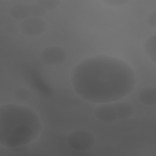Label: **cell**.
Here are the masks:
<instances>
[{
  "instance_id": "1",
  "label": "cell",
  "mask_w": 156,
  "mask_h": 156,
  "mask_svg": "<svg viewBox=\"0 0 156 156\" xmlns=\"http://www.w3.org/2000/svg\"><path fill=\"white\" fill-rule=\"evenodd\" d=\"M70 80L79 97L98 104L120 101L130 94L136 84L135 72L128 63L106 54L80 61L73 68Z\"/></svg>"
},
{
  "instance_id": "2",
  "label": "cell",
  "mask_w": 156,
  "mask_h": 156,
  "mask_svg": "<svg viewBox=\"0 0 156 156\" xmlns=\"http://www.w3.org/2000/svg\"><path fill=\"white\" fill-rule=\"evenodd\" d=\"M42 129L39 116L29 107L13 103L0 106V144L9 151L31 144Z\"/></svg>"
},
{
  "instance_id": "3",
  "label": "cell",
  "mask_w": 156,
  "mask_h": 156,
  "mask_svg": "<svg viewBox=\"0 0 156 156\" xmlns=\"http://www.w3.org/2000/svg\"><path fill=\"white\" fill-rule=\"evenodd\" d=\"M96 139L88 130L78 129L71 132L67 137V144L73 150L85 152L90 150L94 145Z\"/></svg>"
},
{
  "instance_id": "4",
  "label": "cell",
  "mask_w": 156,
  "mask_h": 156,
  "mask_svg": "<svg viewBox=\"0 0 156 156\" xmlns=\"http://www.w3.org/2000/svg\"><path fill=\"white\" fill-rule=\"evenodd\" d=\"M66 50L59 46L51 45L44 48L40 53L41 60L49 66H57L64 63L67 60Z\"/></svg>"
},
{
  "instance_id": "5",
  "label": "cell",
  "mask_w": 156,
  "mask_h": 156,
  "mask_svg": "<svg viewBox=\"0 0 156 156\" xmlns=\"http://www.w3.org/2000/svg\"><path fill=\"white\" fill-rule=\"evenodd\" d=\"M19 29L20 31L24 35L37 37L45 32L47 24L41 18L30 16L21 21Z\"/></svg>"
},
{
  "instance_id": "6",
  "label": "cell",
  "mask_w": 156,
  "mask_h": 156,
  "mask_svg": "<svg viewBox=\"0 0 156 156\" xmlns=\"http://www.w3.org/2000/svg\"><path fill=\"white\" fill-rule=\"evenodd\" d=\"M95 118L104 123H112L118 120L113 102L99 104L94 110Z\"/></svg>"
},
{
  "instance_id": "7",
  "label": "cell",
  "mask_w": 156,
  "mask_h": 156,
  "mask_svg": "<svg viewBox=\"0 0 156 156\" xmlns=\"http://www.w3.org/2000/svg\"><path fill=\"white\" fill-rule=\"evenodd\" d=\"M138 100L142 104L147 106L156 105V88L149 86L143 88L138 93Z\"/></svg>"
},
{
  "instance_id": "8",
  "label": "cell",
  "mask_w": 156,
  "mask_h": 156,
  "mask_svg": "<svg viewBox=\"0 0 156 156\" xmlns=\"http://www.w3.org/2000/svg\"><path fill=\"white\" fill-rule=\"evenodd\" d=\"M113 105L118 120L127 119L133 115V107L129 102L118 101L114 102Z\"/></svg>"
},
{
  "instance_id": "9",
  "label": "cell",
  "mask_w": 156,
  "mask_h": 156,
  "mask_svg": "<svg viewBox=\"0 0 156 156\" xmlns=\"http://www.w3.org/2000/svg\"><path fill=\"white\" fill-rule=\"evenodd\" d=\"M9 14L12 18L16 20H24L30 16L29 5L24 3L15 4L10 7Z\"/></svg>"
},
{
  "instance_id": "10",
  "label": "cell",
  "mask_w": 156,
  "mask_h": 156,
  "mask_svg": "<svg viewBox=\"0 0 156 156\" xmlns=\"http://www.w3.org/2000/svg\"><path fill=\"white\" fill-rule=\"evenodd\" d=\"M143 49L145 54L155 64L156 63V35L155 32L151 35L145 40L143 44Z\"/></svg>"
},
{
  "instance_id": "11",
  "label": "cell",
  "mask_w": 156,
  "mask_h": 156,
  "mask_svg": "<svg viewBox=\"0 0 156 156\" xmlns=\"http://www.w3.org/2000/svg\"><path fill=\"white\" fill-rule=\"evenodd\" d=\"M32 91L26 87H18L13 92L15 99L20 102H25L29 100L32 97Z\"/></svg>"
},
{
  "instance_id": "12",
  "label": "cell",
  "mask_w": 156,
  "mask_h": 156,
  "mask_svg": "<svg viewBox=\"0 0 156 156\" xmlns=\"http://www.w3.org/2000/svg\"><path fill=\"white\" fill-rule=\"evenodd\" d=\"M29 10L30 16L38 18H41V17L45 16L48 13V10L35 2L29 5Z\"/></svg>"
},
{
  "instance_id": "13",
  "label": "cell",
  "mask_w": 156,
  "mask_h": 156,
  "mask_svg": "<svg viewBox=\"0 0 156 156\" xmlns=\"http://www.w3.org/2000/svg\"><path fill=\"white\" fill-rule=\"evenodd\" d=\"M35 2L43 6L48 11L57 9L61 2L58 0H37Z\"/></svg>"
},
{
  "instance_id": "14",
  "label": "cell",
  "mask_w": 156,
  "mask_h": 156,
  "mask_svg": "<svg viewBox=\"0 0 156 156\" xmlns=\"http://www.w3.org/2000/svg\"><path fill=\"white\" fill-rule=\"evenodd\" d=\"M146 21L149 26L154 29L156 28V11L155 10L151 11L148 14L146 18Z\"/></svg>"
},
{
  "instance_id": "15",
  "label": "cell",
  "mask_w": 156,
  "mask_h": 156,
  "mask_svg": "<svg viewBox=\"0 0 156 156\" xmlns=\"http://www.w3.org/2000/svg\"><path fill=\"white\" fill-rule=\"evenodd\" d=\"M20 30L19 27L18 28L15 24L10 23L7 24L4 28V32L8 35H14L18 32Z\"/></svg>"
},
{
  "instance_id": "16",
  "label": "cell",
  "mask_w": 156,
  "mask_h": 156,
  "mask_svg": "<svg viewBox=\"0 0 156 156\" xmlns=\"http://www.w3.org/2000/svg\"><path fill=\"white\" fill-rule=\"evenodd\" d=\"M105 4L108 5L113 6V7H119L121 5H124L127 4L129 1H120V0H108V1H104Z\"/></svg>"
},
{
  "instance_id": "17",
  "label": "cell",
  "mask_w": 156,
  "mask_h": 156,
  "mask_svg": "<svg viewBox=\"0 0 156 156\" xmlns=\"http://www.w3.org/2000/svg\"><path fill=\"white\" fill-rule=\"evenodd\" d=\"M30 146H31V144L27 145V146H21V147H16V148L11 149L10 151H12L13 152H16V153H21V152L27 151L30 148Z\"/></svg>"
}]
</instances>
